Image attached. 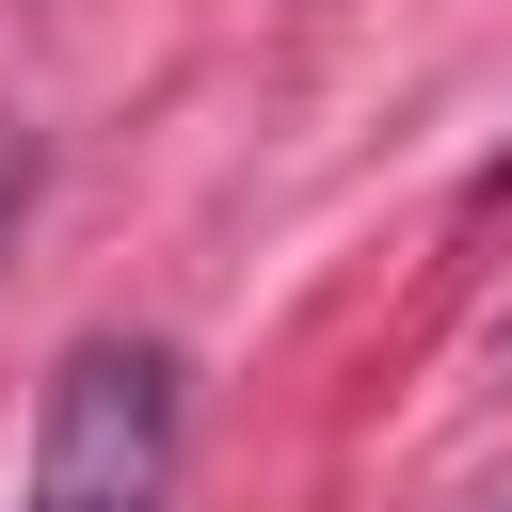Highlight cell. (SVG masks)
Returning <instances> with one entry per match:
<instances>
[{
  "mask_svg": "<svg viewBox=\"0 0 512 512\" xmlns=\"http://www.w3.org/2000/svg\"><path fill=\"white\" fill-rule=\"evenodd\" d=\"M496 512H512V496H496Z\"/></svg>",
  "mask_w": 512,
  "mask_h": 512,
  "instance_id": "3",
  "label": "cell"
},
{
  "mask_svg": "<svg viewBox=\"0 0 512 512\" xmlns=\"http://www.w3.org/2000/svg\"><path fill=\"white\" fill-rule=\"evenodd\" d=\"M176 448H192V368L128 320H96L64 368H48V416H32V496L16 512H160L176 496Z\"/></svg>",
  "mask_w": 512,
  "mask_h": 512,
  "instance_id": "1",
  "label": "cell"
},
{
  "mask_svg": "<svg viewBox=\"0 0 512 512\" xmlns=\"http://www.w3.org/2000/svg\"><path fill=\"white\" fill-rule=\"evenodd\" d=\"M16 192H32V160H16V144H0V224H16Z\"/></svg>",
  "mask_w": 512,
  "mask_h": 512,
  "instance_id": "2",
  "label": "cell"
}]
</instances>
